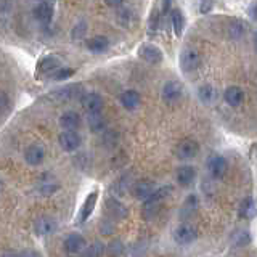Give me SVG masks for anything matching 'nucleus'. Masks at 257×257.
<instances>
[{"instance_id": "ddd939ff", "label": "nucleus", "mask_w": 257, "mask_h": 257, "mask_svg": "<svg viewBox=\"0 0 257 257\" xmlns=\"http://www.w3.org/2000/svg\"><path fill=\"white\" fill-rule=\"evenodd\" d=\"M183 90H182V85L179 82H175V80H172V82H167L163 88V98L169 103H174L177 101L182 96Z\"/></svg>"}, {"instance_id": "e433bc0d", "label": "nucleus", "mask_w": 257, "mask_h": 257, "mask_svg": "<svg viewBox=\"0 0 257 257\" xmlns=\"http://www.w3.org/2000/svg\"><path fill=\"white\" fill-rule=\"evenodd\" d=\"M21 257H39V254H36V252H32V251H29V252H24Z\"/></svg>"}, {"instance_id": "20e7f679", "label": "nucleus", "mask_w": 257, "mask_h": 257, "mask_svg": "<svg viewBox=\"0 0 257 257\" xmlns=\"http://www.w3.org/2000/svg\"><path fill=\"white\" fill-rule=\"evenodd\" d=\"M139 56L143 58L145 61H148L151 64H156L163 61V52L159 50L156 45L153 44H143L139 48Z\"/></svg>"}, {"instance_id": "58836bf2", "label": "nucleus", "mask_w": 257, "mask_h": 257, "mask_svg": "<svg viewBox=\"0 0 257 257\" xmlns=\"http://www.w3.org/2000/svg\"><path fill=\"white\" fill-rule=\"evenodd\" d=\"M0 188H2V185H0Z\"/></svg>"}, {"instance_id": "f3484780", "label": "nucleus", "mask_w": 257, "mask_h": 257, "mask_svg": "<svg viewBox=\"0 0 257 257\" xmlns=\"http://www.w3.org/2000/svg\"><path fill=\"white\" fill-rule=\"evenodd\" d=\"M80 124V117L77 112L74 111H68L60 117V125L64 128V131H74Z\"/></svg>"}, {"instance_id": "4468645a", "label": "nucleus", "mask_w": 257, "mask_h": 257, "mask_svg": "<svg viewBox=\"0 0 257 257\" xmlns=\"http://www.w3.org/2000/svg\"><path fill=\"white\" fill-rule=\"evenodd\" d=\"M96 199H98V191H92L90 195L85 198L84 206H82V209H80V214H79V220L80 222H85L88 217L92 215L95 204H96Z\"/></svg>"}, {"instance_id": "b1692460", "label": "nucleus", "mask_w": 257, "mask_h": 257, "mask_svg": "<svg viewBox=\"0 0 257 257\" xmlns=\"http://www.w3.org/2000/svg\"><path fill=\"white\" fill-rule=\"evenodd\" d=\"M88 48L95 53H101L108 48V39L103 36H96L88 40Z\"/></svg>"}, {"instance_id": "5701e85b", "label": "nucleus", "mask_w": 257, "mask_h": 257, "mask_svg": "<svg viewBox=\"0 0 257 257\" xmlns=\"http://www.w3.org/2000/svg\"><path fill=\"white\" fill-rule=\"evenodd\" d=\"M60 68V60L56 58V56H47V58H44L42 61H40L39 64V71L44 72V74H47V72H53Z\"/></svg>"}, {"instance_id": "2eb2a0df", "label": "nucleus", "mask_w": 257, "mask_h": 257, "mask_svg": "<svg viewBox=\"0 0 257 257\" xmlns=\"http://www.w3.org/2000/svg\"><path fill=\"white\" fill-rule=\"evenodd\" d=\"M223 98H225V101L230 104V106H238V104L243 103L244 93H243V90H241L239 87L233 85V87H228L227 90H225Z\"/></svg>"}, {"instance_id": "f03ea898", "label": "nucleus", "mask_w": 257, "mask_h": 257, "mask_svg": "<svg viewBox=\"0 0 257 257\" xmlns=\"http://www.w3.org/2000/svg\"><path fill=\"white\" fill-rule=\"evenodd\" d=\"M199 64H201V56H199V52L196 50V48L187 47L180 53V68L185 72L196 71L199 68Z\"/></svg>"}, {"instance_id": "cd10ccee", "label": "nucleus", "mask_w": 257, "mask_h": 257, "mask_svg": "<svg viewBox=\"0 0 257 257\" xmlns=\"http://www.w3.org/2000/svg\"><path fill=\"white\" fill-rule=\"evenodd\" d=\"M106 254L109 257H120L124 254V244H122V241H119V239H114V241H111V243L106 246Z\"/></svg>"}, {"instance_id": "c9c22d12", "label": "nucleus", "mask_w": 257, "mask_h": 257, "mask_svg": "<svg viewBox=\"0 0 257 257\" xmlns=\"http://www.w3.org/2000/svg\"><path fill=\"white\" fill-rule=\"evenodd\" d=\"M169 5H171V0H163V13H167Z\"/></svg>"}, {"instance_id": "7ed1b4c3", "label": "nucleus", "mask_w": 257, "mask_h": 257, "mask_svg": "<svg viewBox=\"0 0 257 257\" xmlns=\"http://www.w3.org/2000/svg\"><path fill=\"white\" fill-rule=\"evenodd\" d=\"M198 143L195 140H182L179 145H177V148H175V155L179 159H191V158H195L198 155Z\"/></svg>"}, {"instance_id": "393cba45", "label": "nucleus", "mask_w": 257, "mask_h": 257, "mask_svg": "<svg viewBox=\"0 0 257 257\" xmlns=\"http://www.w3.org/2000/svg\"><path fill=\"white\" fill-rule=\"evenodd\" d=\"M255 214V204L252 198H246L239 207V215L244 217V219H252Z\"/></svg>"}, {"instance_id": "9d476101", "label": "nucleus", "mask_w": 257, "mask_h": 257, "mask_svg": "<svg viewBox=\"0 0 257 257\" xmlns=\"http://www.w3.org/2000/svg\"><path fill=\"white\" fill-rule=\"evenodd\" d=\"M209 171H211L212 177L215 179H220L228 171V163L227 159L222 158V156H214L209 159Z\"/></svg>"}, {"instance_id": "6ab92c4d", "label": "nucleus", "mask_w": 257, "mask_h": 257, "mask_svg": "<svg viewBox=\"0 0 257 257\" xmlns=\"http://www.w3.org/2000/svg\"><path fill=\"white\" fill-rule=\"evenodd\" d=\"M120 103H122V106L128 111L135 109L137 106L140 104V95L137 93L135 90H127L120 95Z\"/></svg>"}, {"instance_id": "412c9836", "label": "nucleus", "mask_w": 257, "mask_h": 257, "mask_svg": "<svg viewBox=\"0 0 257 257\" xmlns=\"http://www.w3.org/2000/svg\"><path fill=\"white\" fill-rule=\"evenodd\" d=\"M52 16H53V8L50 4H47V2H42V4H39L36 8H34V18L39 20V21H50L52 20Z\"/></svg>"}, {"instance_id": "a878e982", "label": "nucleus", "mask_w": 257, "mask_h": 257, "mask_svg": "<svg viewBox=\"0 0 257 257\" xmlns=\"http://www.w3.org/2000/svg\"><path fill=\"white\" fill-rule=\"evenodd\" d=\"M87 122H88V127H90V131H93V132H98L104 127V119L101 117L100 111L98 112H88Z\"/></svg>"}, {"instance_id": "aec40b11", "label": "nucleus", "mask_w": 257, "mask_h": 257, "mask_svg": "<svg viewBox=\"0 0 257 257\" xmlns=\"http://www.w3.org/2000/svg\"><path fill=\"white\" fill-rule=\"evenodd\" d=\"M195 169H193L191 166H182L179 169V172H177V180H179L180 185H183V187H188V185L195 180Z\"/></svg>"}, {"instance_id": "423d86ee", "label": "nucleus", "mask_w": 257, "mask_h": 257, "mask_svg": "<svg viewBox=\"0 0 257 257\" xmlns=\"http://www.w3.org/2000/svg\"><path fill=\"white\" fill-rule=\"evenodd\" d=\"M174 238L179 244H190L196 239V230L188 223H182L180 227L174 231Z\"/></svg>"}, {"instance_id": "9b49d317", "label": "nucleus", "mask_w": 257, "mask_h": 257, "mask_svg": "<svg viewBox=\"0 0 257 257\" xmlns=\"http://www.w3.org/2000/svg\"><path fill=\"white\" fill-rule=\"evenodd\" d=\"M45 158V150L40 145H31V147L24 153V159L31 166H39Z\"/></svg>"}, {"instance_id": "c85d7f7f", "label": "nucleus", "mask_w": 257, "mask_h": 257, "mask_svg": "<svg viewBox=\"0 0 257 257\" xmlns=\"http://www.w3.org/2000/svg\"><path fill=\"white\" fill-rule=\"evenodd\" d=\"M108 211L114 217H117V219H122V217L127 215L125 207L120 203H117L116 199H108Z\"/></svg>"}, {"instance_id": "4be33fe9", "label": "nucleus", "mask_w": 257, "mask_h": 257, "mask_svg": "<svg viewBox=\"0 0 257 257\" xmlns=\"http://www.w3.org/2000/svg\"><path fill=\"white\" fill-rule=\"evenodd\" d=\"M199 98L206 104H214L217 98H219V92L212 85H203L199 88Z\"/></svg>"}, {"instance_id": "f8f14e48", "label": "nucleus", "mask_w": 257, "mask_h": 257, "mask_svg": "<svg viewBox=\"0 0 257 257\" xmlns=\"http://www.w3.org/2000/svg\"><path fill=\"white\" fill-rule=\"evenodd\" d=\"M82 108L87 112H98L103 108V100L98 93H87L82 95Z\"/></svg>"}, {"instance_id": "f257e3e1", "label": "nucleus", "mask_w": 257, "mask_h": 257, "mask_svg": "<svg viewBox=\"0 0 257 257\" xmlns=\"http://www.w3.org/2000/svg\"><path fill=\"white\" fill-rule=\"evenodd\" d=\"M171 191H172L171 187H163V188H159V190H155L147 199H145L143 214H145L147 219H151V217L158 212L161 203H163V201L169 196V193H171Z\"/></svg>"}, {"instance_id": "4c0bfd02", "label": "nucleus", "mask_w": 257, "mask_h": 257, "mask_svg": "<svg viewBox=\"0 0 257 257\" xmlns=\"http://www.w3.org/2000/svg\"><path fill=\"white\" fill-rule=\"evenodd\" d=\"M249 15L252 16V20H255V5H254V4L251 5V10H249Z\"/></svg>"}, {"instance_id": "1a4fd4ad", "label": "nucleus", "mask_w": 257, "mask_h": 257, "mask_svg": "<svg viewBox=\"0 0 257 257\" xmlns=\"http://www.w3.org/2000/svg\"><path fill=\"white\" fill-rule=\"evenodd\" d=\"M34 230L37 235L40 236H47V235H52V233L56 230V220L52 219V217H39L34 223Z\"/></svg>"}, {"instance_id": "0eeeda50", "label": "nucleus", "mask_w": 257, "mask_h": 257, "mask_svg": "<svg viewBox=\"0 0 257 257\" xmlns=\"http://www.w3.org/2000/svg\"><path fill=\"white\" fill-rule=\"evenodd\" d=\"M80 95H82V87L74 84V85H68L64 88H60V90L53 92L50 96L55 98L56 101H66V100H74Z\"/></svg>"}, {"instance_id": "f704fd0d", "label": "nucleus", "mask_w": 257, "mask_h": 257, "mask_svg": "<svg viewBox=\"0 0 257 257\" xmlns=\"http://www.w3.org/2000/svg\"><path fill=\"white\" fill-rule=\"evenodd\" d=\"M104 2H106V5H109V7H119L124 0H104Z\"/></svg>"}, {"instance_id": "dca6fc26", "label": "nucleus", "mask_w": 257, "mask_h": 257, "mask_svg": "<svg viewBox=\"0 0 257 257\" xmlns=\"http://www.w3.org/2000/svg\"><path fill=\"white\" fill-rule=\"evenodd\" d=\"M155 191V185H153L150 180H140L134 185V195L137 199H147L151 193Z\"/></svg>"}, {"instance_id": "39448f33", "label": "nucleus", "mask_w": 257, "mask_h": 257, "mask_svg": "<svg viewBox=\"0 0 257 257\" xmlns=\"http://www.w3.org/2000/svg\"><path fill=\"white\" fill-rule=\"evenodd\" d=\"M85 246H87L85 238L82 235H79V233H71V235L64 239V249H66L69 254H82Z\"/></svg>"}, {"instance_id": "c756f323", "label": "nucleus", "mask_w": 257, "mask_h": 257, "mask_svg": "<svg viewBox=\"0 0 257 257\" xmlns=\"http://www.w3.org/2000/svg\"><path fill=\"white\" fill-rule=\"evenodd\" d=\"M172 23H174V31L177 36H182V32L185 29V18L180 10H174L172 12Z\"/></svg>"}, {"instance_id": "6e6552de", "label": "nucleus", "mask_w": 257, "mask_h": 257, "mask_svg": "<svg viewBox=\"0 0 257 257\" xmlns=\"http://www.w3.org/2000/svg\"><path fill=\"white\" fill-rule=\"evenodd\" d=\"M58 142H60V147L64 151H74L79 148V145H80V137L74 131H64L60 135Z\"/></svg>"}, {"instance_id": "a211bd4d", "label": "nucleus", "mask_w": 257, "mask_h": 257, "mask_svg": "<svg viewBox=\"0 0 257 257\" xmlns=\"http://www.w3.org/2000/svg\"><path fill=\"white\" fill-rule=\"evenodd\" d=\"M58 182H56L52 175H44L42 179H40V183H39V191L42 193V195L48 196L52 195V193H55L56 190H58Z\"/></svg>"}, {"instance_id": "7c9ffc66", "label": "nucleus", "mask_w": 257, "mask_h": 257, "mask_svg": "<svg viewBox=\"0 0 257 257\" xmlns=\"http://www.w3.org/2000/svg\"><path fill=\"white\" fill-rule=\"evenodd\" d=\"M243 34H244V26H243V24H241L239 21L230 23V26H228V36H230V37H233V39H239Z\"/></svg>"}, {"instance_id": "bb28decb", "label": "nucleus", "mask_w": 257, "mask_h": 257, "mask_svg": "<svg viewBox=\"0 0 257 257\" xmlns=\"http://www.w3.org/2000/svg\"><path fill=\"white\" fill-rule=\"evenodd\" d=\"M104 254V244L100 243V241H95L92 246H85V249L82 251L84 257H101Z\"/></svg>"}, {"instance_id": "2f4dec72", "label": "nucleus", "mask_w": 257, "mask_h": 257, "mask_svg": "<svg viewBox=\"0 0 257 257\" xmlns=\"http://www.w3.org/2000/svg\"><path fill=\"white\" fill-rule=\"evenodd\" d=\"M198 206V199L195 196H190L187 201H185V206H183V214H193L195 209Z\"/></svg>"}, {"instance_id": "72a5a7b5", "label": "nucleus", "mask_w": 257, "mask_h": 257, "mask_svg": "<svg viewBox=\"0 0 257 257\" xmlns=\"http://www.w3.org/2000/svg\"><path fill=\"white\" fill-rule=\"evenodd\" d=\"M7 106H8V96L4 92H0V111L5 109Z\"/></svg>"}, {"instance_id": "473e14b6", "label": "nucleus", "mask_w": 257, "mask_h": 257, "mask_svg": "<svg viewBox=\"0 0 257 257\" xmlns=\"http://www.w3.org/2000/svg\"><path fill=\"white\" fill-rule=\"evenodd\" d=\"M72 74H74V69H71V68H68V69H60V71L55 74V79H56V80H63V79L71 77Z\"/></svg>"}]
</instances>
